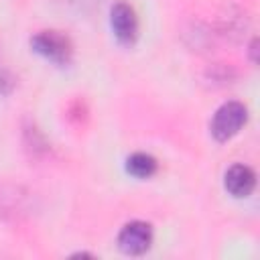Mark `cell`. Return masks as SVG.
Here are the masks:
<instances>
[{
	"instance_id": "cell-1",
	"label": "cell",
	"mask_w": 260,
	"mask_h": 260,
	"mask_svg": "<svg viewBox=\"0 0 260 260\" xmlns=\"http://www.w3.org/2000/svg\"><path fill=\"white\" fill-rule=\"evenodd\" d=\"M246 120H248V108L242 102L230 100L215 110V114L211 118V134L219 142L230 140L232 136H236L240 132V128L246 124Z\"/></svg>"
},
{
	"instance_id": "cell-2",
	"label": "cell",
	"mask_w": 260,
	"mask_h": 260,
	"mask_svg": "<svg viewBox=\"0 0 260 260\" xmlns=\"http://www.w3.org/2000/svg\"><path fill=\"white\" fill-rule=\"evenodd\" d=\"M30 47L49 61L67 63L73 53L71 41L59 30H41L30 39Z\"/></svg>"
},
{
	"instance_id": "cell-3",
	"label": "cell",
	"mask_w": 260,
	"mask_h": 260,
	"mask_svg": "<svg viewBox=\"0 0 260 260\" xmlns=\"http://www.w3.org/2000/svg\"><path fill=\"white\" fill-rule=\"evenodd\" d=\"M150 244H152V228H150V223L140 221V219L126 223L118 234L120 250L130 256L144 254L150 248Z\"/></svg>"
},
{
	"instance_id": "cell-4",
	"label": "cell",
	"mask_w": 260,
	"mask_h": 260,
	"mask_svg": "<svg viewBox=\"0 0 260 260\" xmlns=\"http://www.w3.org/2000/svg\"><path fill=\"white\" fill-rule=\"evenodd\" d=\"M110 24L118 41L122 43H134L138 37V18L134 8L128 2H116L110 12Z\"/></svg>"
},
{
	"instance_id": "cell-5",
	"label": "cell",
	"mask_w": 260,
	"mask_h": 260,
	"mask_svg": "<svg viewBox=\"0 0 260 260\" xmlns=\"http://www.w3.org/2000/svg\"><path fill=\"white\" fill-rule=\"evenodd\" d=\"M223 185L234 197H248L256 187V175L248 165L236 162L223 175Z\"/></svg>"
},
{
	"instance_id": "cell-6",
	"label": "cell",
	"mask_w": 260,
	"mask_h": 260,
	"mask_svg": "<svg viewBox=\"0 0 260 260\" xmlns=\"http://www.w3.org/2000/svg\"><path fill=\"white\" fill-rule=\"evenodd\" d=\"M156 167H158L156 165V158L152 154H148V152H134L126 160L128 173L132 177H136V179H148V177H152L156 173Z\"/></svg>"
},
{
	"instance_id": "cell-7",
	"label": "cell",
	"mask_w": 260,
	"mask_h": 260,
	"mask_svg": "<svg viewBox=\"0 0 260 260\" xmlns=\"http://www.w3.org/2000/svg\"><path fill=\"white\" fill-rule=\"evenodd\" d=\"M24 209V197L18 195L14 189L12 193H4L0 195V215H14V213H20Z\"/></svg>"
},
{
	"instance_id": "cell-8",
	"label": "cell",
	"mask_w": 260,
	"mask_h": 260,
	"mask_svg": "<svg viewBox=\"0 0 260 260\" xmlns=\"http://www.w3.org/2000/svg\"><path fill=\"white\" fill-rule=\"evenodd\" d=\"M12 87H14V79H12V75H10L6 69L0 67V95H2V93H8Z\"/></svg>"
},
{
	"instance_id": "cell-9",
	"label": "cell",
	"mask_w": 260,
	"mask_h": 260,
	"mask_svg": "<svg viewBox=\"0 0 260 260\" xmlns=\"http://www.w3.org/2000/svg\"><path fill=\"white\" fill-rule=\"evenodd\" d=\"M256 51H258V49H256V39H254L252 45H250V53H252V61H254V63H256Z\"/></svg>"
}]
</instances>
